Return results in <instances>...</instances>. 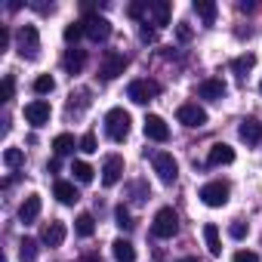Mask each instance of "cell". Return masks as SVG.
<instances>
[{"label": "cell", "mask_w": 262, "mask_h": 262, "mask_svg": "<svg viewBox=\"0 0 262 262\" xmlns=\"http://www.w3.org/2000/svg\"><path fill=\"white\" fill-rule=\"evenodd\" d=\"M83 262H102V259H99V256H86Z\"/></svg>", "instance_id": "cell-45"}, {"label": "cell", "mask_w": 262, "mask_h": 262, "mask_svg": "<svg viewBox=\"0 0 262 262\" xmlns=\"http://www.w3.org/2000/svg\"><path fill=\"white\" fill-rule=\"evenodd\" d=\"M139 37H142L145 43H151V40H158V28H148V22H142V28H139Z\"/></svg>", "instance_id": "cell-37"}, {"label": "cell", "mask_w": 262, "mask_h": 262, "mask_svg": "<svg viewBox=\"0 0 262 262\" xmlns=\"http://www.w3.org/2000/svg\"><path fill=\"white\" fill-rule=\"evenodd\" d=\"M7 47H10V31H7V28H0V53H4Z\"/></svg>", "instance_id": "cell-39"}, {"label": "cell", "mask_w": 262, "mask_h": 262, "mask_svg": "<svg viewBox=\"0 0 262 262\" xmlns=\"http://www.w3.org/2000/svg\"><path fill=\"white\" fill-rule=\"evenodd\" d=\"M40 207H43V201H40V194H28L25 198V204L19 207V219L25 222V225H31L37 216H40Z\"/></svg>", "instance_id": "cell-17"}, {"label": "cell", "mask_w": 262, "mask_h": 262, "mask_svg": "<svg viewBox=\"0 0 262 262\" xmlns=\"http://www.w3.org/2000/svg\"><path fill=\"white\" fill-rule=\"evenodd\" d=\"M142 129H145V136H148L151 142H167V139H170V126H167V120L158 117V114H148V117L142 120Z\"/></svg>", "instance_id": "cell-9"}, {"label": "cell", "mask_w": 262, "mask_h": 262, "mask_svg": "<svg viewBox=\"0 0 262 262\" xmlns=\"http://www.w3.org/2000/svg\"><path fill=\"white\" fill-rule=\"evenodd\" d=\"M204 241H207V250H210L213 256H219V253H222V241H219V228H216L213 222H207V225H204Z\"/></svg>", "instance_id": "cell-23"}, {"label": "cell", "mask_w": 262, "mask_h": 262, "mask_svg": "<svg viewBox=\"0 0 262 262\" xmlns=\"http://www.w3.org/2000/svg\"><path fill=\"white\" fill-rule=\"evenodd\" d=\"M123 71H126V56L117 53V50H105V56H102V62H99V77H102V80H114V77H120Z\"/></svg>", "instance_id": "cell-5"}, {"label": "cell", "mask_w": 262, "mask_h": 262, "mask_svg": "<svg viewBox=\"0 0 262 262\" xmlns=\"http://www.w3.org/2000/svg\"><path fill=\"white\" fill-rule=\"evenodd\" d=\"M158 93H161V86L155 80H133L126 86V99H133L136 105H148Z\"/></svg>", "instance_id": "cell-7"}, {"label": "cell", "mask_w": 262, "mask_h": 262, "mask_svg": "<svg viewBox=\"0 0 262 262\" xmlns=\"http://www.w3.org/2000/svg\"><path fill=\"white\" fill-rule=\"evenodd\" d=\"M176 117H179V123H185V126H204V123H207V111H204L198 102H185V105H179Z\"/></svg>", "instance_id": "cell-11"}, {"label": "cell", "mask_w": 262, "mask_h": 262, "mask_svg": "<svg viewBox=\"0 0 262 262\" xmlns=\"http://www.w3.org/2000/svg\"><path fill=\"white\" fill-rule=\"evenodd\" d=\"M179 37H182V40H188V37H191V31H188L185 25H179Z\"/></svg>", "instance_id": "cell-43"}, {"label": "cell", "mask_w": 262, "mask_h": 262, "mask_svg": "<svg viewBox=\"0 0 262 262\" xmlns=\"http://www.w3.org/2000/svg\"><path fill=\"white\" fill-rule=\"evenodd\" d=\"M148 10H151V4H148V0H139V4H129V16H133V19H142V16H148Z\"/></svg>", "instance_id": "cell-33"}, {"label": "cell", "mask_w": 262, "mask_h": 262, "mask_svg": "<svg viewBox=\"0 0 262 262\" xmlns=\"http://www.w3.org/2000/svg\"><path fill=\"white\" fill-rule=\"evenodd\" d=\"M179 262H201V259H198V256H182Z\"/></svg>", "instance_id": "cell-44"}, {"label": "cell", "mask_w": 262, "mask_h": 262, "mask_svg": "<svg viewBox=\"0 0 262 262\" xmlns=\"http://www.w3.org/2000/svg\"><path fill=\"white\" fill-rule=\"evenodd\" d=\"M16 50H19V56L28 59V62L40 56V34H37L34 25H22V28H19V34H16Z\"/></svg>", "instance_id": "cell-1"}, {"label": "cell", "mask_w": 262, "mask_h": 262, "mask_svg": "<svg viewBox=\"0 0 262 262\" xmlns=\"http://www.w3.org/2000/svg\"><path fill=\"white\" fill-rule=\"evenodd\" d=\"M231 262H259V256H256L253 250H237V253L231 256Z\"/></svg>", "instance_id": "cell-36"}, {"label": "cell", "mask_w": 262, "mask_h": 262, "mask_svg": "<svg viewBox=\"0 0 262 262\" xmlns=\"http://www.w3.org/2000/svg\"><path fill=\"white\" fill-rule=\"evenodd\" d=\"M259 93H262V80H259Z\"/></svg>", "instance_id": "cell-46"}, {"label": "cell", "mask_w": 262, "mask_h": 262, "mask_svg": "<svg viewBox=\"0 0 262 262\" xmlns=\"http://www.w3.org/2000/svg\"><path fill=\"white\" fill-rule=\"evenodd\" d=\"M237 136H241L247 145H262V123H259L256 117H247V120H241V126H237Z\"/></svg>", "instance_id": "cell-13"}, {"label": "cell", "mask_w": 262, "mask_h": 262, "mask_svg": "<svg viewBox=\"0 0 262 262\" xmlns=\"http://www.w3.org/2000/svg\"><path fill=\"white\" fill-rule=\"evenodd\" d=\"M19 259H22V262H34V259H37V241H34V237H22V244H19Z\"/></svg>", "instance_id": "cell-27"}, {"label": "cell", "mask_w": 262, "mask_h": 262, "mask_svg": "<svg viewBox=\"0 0 262 262\" xmlns=\"http://www.w3.org/2000/svg\"><path fill=\"white\" fill-rule=\"evenodd\" d=\"M111 250H114V259L117 262H136V250H133V244H129L126 237H117L111 244Z\"/></svg>", "instance_id": "cell-20"}, {"label": "cell", "mask_w": 262, "mask_h": 262, "mask_svg": "<svg viewBox=\"0 0 262 262\" xmlns=\"http://www.w3.org/2000/svg\"><path fill=\"white\" fill-rule=\"evenodd\" d=\"M4 164H7L10 170H19V167L25 164V151H22V148H7V151H4Z\"/></svg>", "instance_id": "cell-28"}, {"label": "cell", "mask_w": 262, "mask_h": 262, "mask_svg": "<svg viewBox=\"0 0 262 262\" xmlns=\"http://www.w3.org/2000/svg\"><path fill=\"white\" fill-rule=\"evenodd\" d=\"M148 16L155 19V25H158V28H164V25H170V4H167V0H158V4H151V10H148Z\"/></svg>", "instance_id": "cell-22"}, {"label": "cell", "mask_w": 262, "mask_h": 262, "mask_svg": "<svg viewBox=\"0 0 262 262\" xmlns=\"http://www.w3.org/2000/svg\"><path fill=\"white\" fill-rule=\"evenodd\" d=\"M114 219H117V228H123V231H129V228H133V219H129V210H126L123 204L114 210Z\"/></svg>", "instance_id": "cell-32"}, {"label": "cell", "mask_w": 262, "mask_h": 262, "mask_svg": "<svg viewBox=\"0 0 262 262\" xmlns=\"http://www.w3.org/2000/svg\"><path fill=\"white\" fill-rule=\"evenodd\" d=\"M231 161H234V148L225 145V142H216L210 148V155H207V164L210 167H222V164H231Z\"/></svg>", "instance_id": "cell-15"}, {"label": "cell", "mask_w": 262, "mask_h": 262, "mask_svg": "<svg viewBox=\"0 0 262 262\" xmlns=\"http://www.w3.org/2000/svg\"><path fill=\"white\" fill-rule=\"evenodd\" d=\"M13 93H16V80H13V74H7L4 77V102H10Z\"/></svg>", "instance_id": "cell-38"}, {"label": "cell", "mask_w": 262, "mask_h": 262, "mask_svg": "<svg viewBox=\"0 0 262 262\" xmlns=\"http://www.w3.org/2000/svg\"><path fill=\"white\" fill-rule=\"evenodd\" d=\"M194 13H198L207 25L216 22V4H213V0H194Z\"/></svg>", "instance_id": "cell-24"}, {"label": "cell", "mask_w": 262, "mask_h": 262, "mask_svg": "<svg viewBox=\"0 0 262 262\" xmlns=\"http://www.w3.org/2000/svg\"><path fill=\"white\" fill-rule=\"evenodd\" d=\"M83 31H86V37L93 43H102V40L111 37V22L105 16H99V13H86L83 16Z\"/></svg>", "instance_id": "cell-6"}, {"label": "cell", "mask_w": 262, "mask_h": 262, "mask_svg": "<svg viewBox=\"0 0 262 262\" xmlns=\"http://www.w3.org/2000/svg\"><path fill=\"white\" fill-rule=\"evenodd\" d=\"M228 234H231L234 241H244V237H247V222H241V219H234V222L228 225Z\"/></svg>", "instance_id": "cell-35"}, {"label": "cell", "mask_w": 262, "mask_h": 262, "mask_svg": "<svg viewBox=\"0 0 262 262\" xmlns=\"http://www.w3.org/2000/svg\"><path fill=\"white\" fill-rule=\"evenodd\" d=\"M53 90H56V80H53L50 74L34 77V93H37V96H47V93H53Z\"/></svg>", "instance_id": "cell-30"}, {"label": "cell", "mask_w": 262, "mask_h": 262, "mask_svg": "<svg viewBox=\"0 0 262 262\" xmlns=\"http://www.w3.org/2000/svg\"><path fill=\"white\" fill-rule=\"evenodd\" d=\"M105 133H108V139H114V142H123V139L129 136V114H126L123 108H111V111L105 114Z\"/></svg>", "instance_id": "cell-3"}, {"label": "cell", "mask_w": 262, "mask_h": 262, "mask_svg": "<svg viewBox=\"0 0 262 262\" xmlns=\"http://www.w3.org/2000/svg\"><path fill=\"white\" fill-rule=\"evenodd\" d=\"M74 228H77L80 237H93V231H96V219H93V213H80L77 222H74Z\"/></svg>", "instance_id": "cell-26"}, {"label": "cell", "mask_w": 262, "mask_h": 262, "mask_svg": "<svg viewBox=\"0 0 262 262\" xmlns=\"http://www.w3.org/2000/svg\"><path fill=\"white\" fill-rule=\"evenodd\" d=\"M198 96H201V99H210V102H219V99L225 96V83H222L219 77H207V80L198 83Z\"/></svg>", "instance_id": "cell-14"}, {"label": "cell", "mask_w": 262, "mask_h": 262, "mask_svg": "<svg viewBox=\"0 0 262 262\" xmlns=\"http://www.w3.org/2000/svg\"><path fill=\"white\" fill-rule=\"evenodd\" d=\"M120 176H123V158L120 155H108L105 164H102V185L111 188V185L120 182Z\"/></svg>", "instance_id": "cell-12"}, {"label": "cell", "mask_w": 262, "mask_h": 262, "mask_svg": "<svg viewBox=\"0 0 262 262\" xmlns=\"http://www.w3.org/2000/svg\"><path fill=\"white\" fill-rule=\"evenodd\" d=\"M53 194H56V198H59V204H65V207H71V204H77V201H80V194H77L74 182H65V179H56Z\"/></svg>", "instance_id": "cell-16"}, {"label": "cell", "mask_w": 262, "mask_h": 262, "mask_svg": "<svg viewBox=\"0 0 262 262\" xmlns=\"http://www.w3.org/2000/svg\"><path fill=\"white\" fill-rule=\"evenodd\" d=\"M59 167H62V164H59V158H53V161L47 164V173H59Z\"/></svg>", "instance_id": "cell-41"}, {"label": "cell", "mask_w": 262, "mask_h": 262, "mask_svg": "<svg viewBox=\"0 0 262 262\" xmlns=\"http://www.w3.org/2000/svg\"><path fill=\"white\" fill-rule=\"evenodd\" d=\"M74 148H77V142H74L71 133H59V136L53 139V151H56V158H65V155H71Z\"/></svg>", "instance_id": "cell-21"}, {"label": "cell", "mask_w": 262, "mask_h": 262, "mask_svg": "<svg viewBox=\"0 0 262 262\" xmlns=\"http://www.w3.org/2000/svg\"><path fill=\"white\" fill-rule=\"evenodd\" d=\"M40 241H43L47 247H62V241H65V222H50V225L43 228Z\"/></svg>", "instance_id": "cell-19"}, {"label": "cell", "mask_w": 262, "mask_h": 262, "mask_svg": "<svg viewBox=\"0 0 262 262\" xmlns=\"http://www.w3.org/2000/svg\"><path fill=\"white\" fill-rule=\"evenodd\" d=\"M31 7H34V10H37V13H53V10H56V7H53V4H31Z\"/></svg>", "instance_id": "cell-40"}, {"label": "cell", "mask_w": 262, "mask_h": 262, "mask_svg": "<svg viewBox=\"0 0 262 262\" xmlns=\"http://www.w3.org/2000/svg\"><path fill=\"white\" fill-rule=\"evenodd\" d=\"M151 167H155V173L164 185H173L179 179V164L170 151H151Z\"/></svg>", "instance_id": "cell-2"}, {"label": "cell", "mask_w": 262, "mask_h": 262, "mask_svg": "<svg viewBox=\"0 0 262 262\" xmlns=\"http://www.w3.org/2000/svg\"><path fill=\"white\" fill-rule=\"evenodd\" d=\"M253 65H256V56H253V53H244V56H237V59L231 62V71H234L237 77H244L247 71H253Z\"/></svg>", "instance_id": "cell-25"}, {"label": "cell", "mask_w": 262, "mask_h": 262, "mask_svg": "<svg viewBox=\"0 0 262 262\" xmlns=\"http://www.w3.org/2000/svg\"><path fill=\"white\" fill-rule=\"evenodd\" d=\"M83 34H86V31H83V22H71V25H65V40L74 43V47H77V40H80Z\"/></svg>", "instance_id": "cell-31"}, {"label": "cell", "mask_w": 262, "mask_h": 262, "mask_svg": "<svg viewBox=\"0 0 262 262\" xmlns=\"http://www.w3.org/2000/svg\"><path fill=\"white\" fill-rule=\"evenodd\" d=\"M71 173H74V179H77V182H93V173H96V170H93L86 161H74Z\"/></svg>", "instance_id": "cell-29"}, {"label": "cell", "mask_w": 262, "mask_h": 262, "mask_svg": "<svg viewBox=\"0 0 262 262\" xmlns=\"http://www.w3.org/2000/svg\"><path fill=\"white\" fill-rule=\"evenodd\" d=\"M62 65H65V71H68V74H80V71H83V65H86V53H83V50H77V47H71V50L65 53Z\"/></svg>", "instance_id": "cell-18"}, {"label": "cell", "mask_w": 262, "mask_h": 262, "mask_svg": "<svg viewBox=\"0 0 262 262\" xmlns=\"http://www.w3.org/2000/svg\"><path fill=\"white\" fill-rule=\"evenodd\" d=\"M253 10H256V4H247V0L241 4V13H253Z\"/></svg>", "instance_id": "cell-42"}, {"label": "cell", "mask_w": 262, "mask_h": 262, "mask_svg": "<svg viewBox=\"0 0 262 262\" xmlns=\"http://www.w3.org/2000/svg\"><path fill=\"white\" fill-rule=\"evenodd\" d=\"M80 151H86V155H93V151H99V142H96V133H83V139H80Z\"/></svg>", "instance_id": "cell-34"}, {"label": "cell", "mask_w": 262, "mask_h": 262, "mask_svg": "<svg viewBox=\"0 0 262 262\" xmlns=\"http://www.w3.org/2000/svg\"><path fill=\"white\" fill-rule=\"evenodd\" d=\"M176 231H179V216H176V210H173V207L158 210V213H155V222H151V234L161 237V241H167V237H173Z\"/></svg>", "instance_id": "cell-4"}, {"label": "cell", "mask_w": 262, "mask_h": 262, "mask_svg": "<svg viewBox=\"0 0 262 262\" xmlns=\"http://www.w3.org/2000/svg\"><path fill=\"white\" fill-rule=\"evenodd\" d=\"M50 114H53V108H50V102H43V99H34V102L25 105V120H28L31 126L50 123Z\"/></svg>", "instance_id": "cell-10"}, {"label": "cell", "mask_w": 262, "mask_h": 262, "mask_svg": "<svg viewBox=\"0 0 262 262\" xmlns=\"http://www.w3.org/2000/svg\"><path fill=\"white\" fill-rule=\"evenodd\" d=\"M228 191H231V188H228L225 182H207L198 198H201L207 207H225V204H228Z\"/></svg>", "instance_id": "cell-8"}]
</instances>
